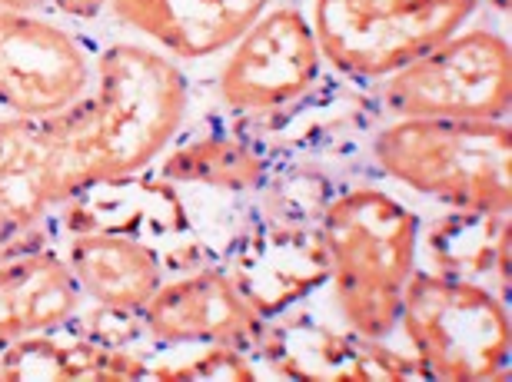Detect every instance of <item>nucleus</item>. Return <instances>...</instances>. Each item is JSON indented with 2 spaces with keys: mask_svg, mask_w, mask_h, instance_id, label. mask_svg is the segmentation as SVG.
Returning a JSON list of instances; mask_svg holds the SVG:
<instances>
[{
  "mask_svg": "<svg viewBox=\"0 0 512 382\" xmlns=\"http://www.w3.org/2000/svg\"><path fill=\"white\" fill-rule=\"evenodd\" d=\"M270 0H107L120 24L173 60H203L233 47Z\"/></svg>",
  "mask_w": 512,
  "mask_h": 382,
  "instance_id": "10",
  "label": "nucleus"
},
{
  "mask_svg": "<svg viewBox=\"0 0 512 382\" xmlns=\"http://www.w3.org/2000/svg\"><path fill=\"white\" fill-rule=\"evenodd\" d=\"M90 57L74 34L37 10L0 7V107L47 120L90 90Z\"/></svg>",
  "mask_w": 512,
  "mask_h": 382,
  "instance_id": "8",
  "label": "nucleus"
},
{
  "mask_svg": "<svg viewBox=\"0 0 512 382\" xmlns=\"http://www.w3.org/2000/svg\"><path fill=\"white\" fill-rule=\"evenodd\" d=\"M47 210H54V193L47 180L40 120H0V216H7L14 230L27 236L37 230Z\"/></svg>",
  "mask_w": 512,
  "mask_h": 382,
  "instance_id": "15",
  "label": "nucleus"
},
{
  "mask_svg": "<svg viewBox=\"0 0 512 382\" xmlns=\"http://www.w3.org/2000/svg\"><path fill=\"white\" fill-rule=\"evenodd\" d=\"M47 0H0V7L4 10H40Z\"/></svg>",
  "mask_w": 512,
  "mask_h": 382,
  "instance_id": "20",
  "label": "nucleus"
},
{
  "mask_svg": "<svg viewBox=\"0 0 512 382\" xmlns=\"http://www.w3.org/2000/svg\"><path fill=\"white\" fill-rule=\"evenodd\" d=\"M373 160L389 180L453 210L509 213L512 206L506 120L396 117L376 130Z\"/></svg>",
  "mask_w": 512,
  "mask_h": 382,
  "instance_id": "3",
  "label": "nucleus"
},
{
  "mask_svg": "<svg viewBox=\"0 0 512 382\" xmlns=\"http://www.w3.org/2000/svg\"><path fill=\"white\" fill-rule=\"evenodd\" d=\"M326 273L330 266H326L320 233L316 240L300 233H273L256 243L253 256L233 283L250 299L256 313L273 316L296 296H303L313 283L326 280Z\"/></svg>",
  "mask_w": 512,
  "mask_h": 382,
  "instance_id": "14",
  "label": "nucleus"
},
{
  "mask_svg": "<svg viewBox=\"0 0 512 382\" xmlns=\"http://www.w3.org/2000/svg\"><path fill=\"white\" fill-rule=\"evenodd\" d=\"M419 216L376 187L340 193L323 210L320 243L336 306L360 339H383L399 326V306L416 273Z\"/></svg>",
  "mask_w": 512,
  "mask_h": 382,
  "instance_id": "2",
  "label": "nucleus"
},
{
  "mask_svg": "<svg viewBox=\"0 0 512 382\" xmlns=\"http://www.w3.org/2000/svg\"><path fill=\"white\" fill-rule=\"evenodd\" d=\"M50 4L80 20H90V17H97L100 10H107V0H50Z\"/></svg>",
  "mask_w": 512,
  "mask_h": 382,
  "instance_id": "18",
  "label": "nucleus"
},
{
  "mask_svg": "<svg viewBox=\"0 0 512 382\" xmlns=\"http://www.w3.org/2000/svg\"><path fill=\"white\" fill-rule=\"evenodd\" d=\"M94 77V94L40 120L54 206L150 167L187 113V77L153 47H107Z\"/></svg>",
  "mask_w": 512,
  "mask_h": 382,
  "instance_id": "1",
  "label": "nucleus"
},
{
  "mask_svg": "<svg viewBox=\"0 0 512 382\" xmlns=\"http://www.w3.org/2000/svg\"><path fill=\"white\" fill-rule=\"evenodd\" d=\"M163 177L177 183H203V187L220 190H256L266 177V163L247 143L207 137L167 153Z\"/></svg>",
  "mask_w": 512,
  "mask_h": 382,
  "instance_id": "16",
  "label": "nucleus"
},
{
  "mask_svg": "<svg viewBox=\"0 0 512 382\" xmlns=\"http://www.w3.org/2000/svg\"><path fill=\"white\" fill-rule=\"evenodd\" d=\"M380 100L396 117L506 120L512 103L506 37L489 27H459L426 54L386 74Z\"/></svg>",
  "mask_w": 512,
  "mask_h": 382,
  "instance_id": "6",
  "label": "nucleus"
},
{
  "mask_svg": "<svg viewBox=\"0 0 512 382\" xmlns=\"http://www.w3.org/2000/svg\"><path fill=\"white\" fill-rule=\"evenodd\" d=\"M80 286L64 256L30 250L0 263V349L24 336L57 333L80 309Z\"/></svg>",
  "mask_w": 512,
  "mask_h": 382,
  "instance_id": "11",
  "label": "nucleus"
},
{
  "mask_svg": "<svg viewBox=\"0 0 512 382\" xmlns=\"http://www.w3.org/2000/svg\"><path fill=\"white\" fill-rule=\"evenodd\" d=\"M67 266L80 293L97 306L127 313H140L163 283V266L153 246L124 233H77L67 246Z\"/></svg>",
  "mask_w": 512,
  "mask_h": 382,
  "instance_id": "12",
  "label": "nucleus"
},
{
  "mask_svg": "<svg viewBox=\"0 0 512 382\" xmlns=\"http://www.w3.org/2000/svg\"><path fill=\"white\" fill-rule=\"evenodd\" d=\"M323 54L310 17L296 7H266L230 47L220 70V100L240 113L280 110L316 84Z\"/></svg>",
  "mask_w": 512,
  "mask_h": 382,
  "instance_id": "7",
  "label": "nucleus"
},
{
  "mask_svg": "<svg viewBox=\"0 0 512 382\" xmlns=\"http://www.w3.org/2000/svg\"><path fill=\"white\" fill-rule=\"evenodd\" d=\"M489 4H493L496 10H503V14H506V10H509V0H489Z\"/></svg>",
  "mask_w": 512,
  "mask_h": 382,
  "instance_id": "21",
  "label": "nucleus"
},
{
  "mask_svg": "<svg viewBox=\"0 0 512 382\" xmlns=\"http://www.w3.org/2000/svg\"><path fill=\"white\" fill-rule=\"evenodd\" d=\"M20 236H24V233H17V230H14V223H10L7 216H0V256H7V253H10V246H14V243L20 240Z\"/></svg>",
  "mask_w": 512,
  "mask_h": 382,
  "instance_id": "19",
  "label": "nucleus"
},
{
  "mask_svg": "<svg viewBox=\"0 0 512 382\" xmlns=\"http://www.w3.org/2000/svg\"><path fill=\"white\" fill-rule=\"evenodd\" d=\"M143 333L157 343H203L256 349L263 346V316L220 270H193L163 280L140 309Z\"/></svg>",
  "mask_w": 512,
  "mask_h": 382,
  "instance_id": "9",
  "label": "nucleus"
},
{
  "mask_svg": "<svg viewBox=\"0 0 512 382\" xmlns=\"http://www.w3.org/2000/svg\"><path fill=\"white\" fill-rule=\"evenodd\" d=\"M483 0H313L323 60L343 77L383 80L466 27Z\"/></svg>",
  "mask_w": 512,
  "mask_h": 382,
  "instance_id": "5",
  "label": "nucleus"
},
{
  "mask_svg": "<svg viewBox=\"0 0 512 382\" xmlns=\"http://www.w3.org/2000/svg\"><path fill=\"white\" fill-rule=\"evenodd\" d=\"M399 326L419 373L443 382H496L509 376V309L493 286L416 270L403 289Z\"/></svg>",
  "mask_w": 512,
  "mask_h": 382,
  "instance_id": "4",
  "label": "nucleus"
},
{
  "mask_svg": "<svg viewBox=\"0 0 512 382\" xmlns=\"http://www.w3.org/2000/svg\"><path fill=\"white\" fill-rule=\"evenodd\" d=\"M153 379H173V382H197V379H230V382H250L256 379V369L243 349L233 346H210L207 353L193 363H180L173 369H153Z\"/></svg>",
  "mask_w": 512,
  "mask_h": 382,
  "instance_id": "17",
  "label": "nucleus"
},
{
  "mask_svg": "<svg viewBox=\"0 0 512 382\" xmlns=\"http://www.w3.org/2000/svg\"><path fill=\"white\" fill-rule=\"evenodd\" d=\"M426 256L433 260L436 273L463 276L493 286L506 296L509 289V213H479L456 210L449 216L429 223V230H419Z\"/></svg>",
  "mask_w": 512,
  "mask_h": 382,
  "instance_id": "13",
  "label": "nucleus"
}]
</instances>
